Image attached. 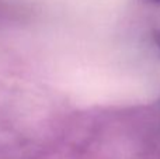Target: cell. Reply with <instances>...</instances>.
<instances>
[{"mask_svg": "<svg viewBox=\"0 0 160 159\" xmlns=\"http://www.w3.org/2000/svg\"><path fill=\"white\" fill-rule=\"evenodd\" d=\"M158 2H160V0H158Z\"/></svg>", "mask_w": 160, "mask_h": 159, "instance_id": "cell-1", "label": "cell"}]
</instances>
